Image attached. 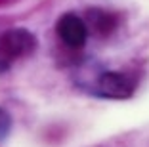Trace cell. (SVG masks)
I'll list each match as a JSON object with an SVG mask.
<instances>
[{
	"mask_svg": "<svg viewBox=\"0 0 149 147\" xmlns=\"http://www.w3.org/2000/svg\"><path fill=\"white\" fill-rule=\"evenodd\" d=\"M136 77L128 73H118V71H105L97 77L94 92L107 100H128L136 92Z\"/></svg>",
	"mask_w": 149,
	"mask_h": 147,
	"instance_id": "cell-1",
	"label": "cell"
},
{
	"mask_svg": "<svg viewBox=\"0 0 149 147\" xmlns=\"http://www.w3.org/2000/svg\"><path fill=\"white\" fill-rule=\"evenodd\" d=\"M36 38L27 29H10L0 36V54L6 59L23 57L35 52Z\"/></svg>",
	"mask_w": 149,
	"mask_h": 147,
	"instance_id": "cell-2",
	"label": "cell"
},
{
	"mask_svg": "<svg viewBox=\"0 0 149 147\" xmlns=\"http://www.w3.org/2000/svg\"><path fill=\"white\" fill-rule=\"evenodd\" d=\"M57 35L69 48H82L88 40V27L77 13H65L56 25Z\"/></svg>",
	"mask_w": 149,
	"mask_h": 147,
	"instance_id": "cell-3",
	"label": "cell"
},
{
	"mask_svg": "<svg viewBox=\"0 0 149 147\" xmlns=\"http://www.w3.org/2000/svg\"><path fill=\"white\" fill-rule=\"evenodd\" d=\"M90 21L94 23V27H96V31L100 33V35H107V33H111L113 27H115V19L111 17L109 13L100 12V10L90 12Z\"/></svg>",
	"mask_w": 149,
	"mask_h": 147,
	"instance_id": "cell-4",
	"label": "cell"
},
{
	"mask_svg": "<svg viewBox=\"0 0 149 147\" xmlns=\"http://www.w3.org/2000/svg\"><path fill=\"white\" fill-rule=\"evenodd\" d=\"M12 132V117L8 115V111L0 107V141H4Z\"/></svg>",
	"mask_w": 149,
	"mask_h": 147,
	"instance_id": "cell-5",
	"label": "cell"
}]
</instances>
